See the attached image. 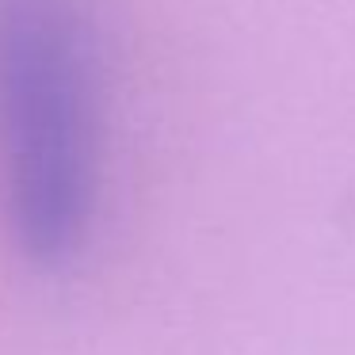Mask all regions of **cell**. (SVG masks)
I'll list each match as a JSON object with an SVG mask.
<instances>
[{
  "label": "cell",
  "mask_w": 355,
  "mask_h": 355,
  "mask_svg": "<svg viewBox=\"0 0 355 355\" xmlns=\"http://www.w3.org/2000/svg\"><path fill=\"white\" fill-rule=\"evenodd\" d=\"M0 141L19 230L39 252L77 241L88 210V80L62 0H0Z\"/></svg>",
  "instance_id": "1"
}]
</instances>
